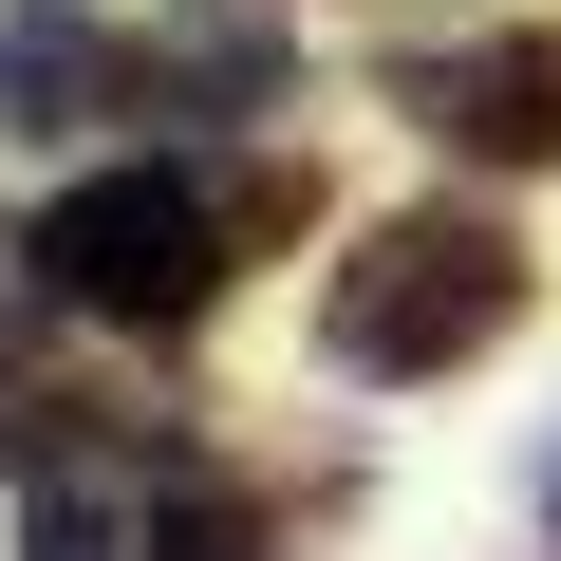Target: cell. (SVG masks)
Returning a JSON list of instances; mask_svg holds the SVG:
<instances>
[{"label": "cell", "instance_id": "cell-1", "mask_svg": "<svg viewBox=\"0 0 561 561\" xmlns=\"http://www.w3.org/2000/svg\"><path fill=\"white\" fill-rule=\"evenodd\" d=\"M505 319H524V243H505L486 206H412V225H375V243L337 262V300H319L337 375H449V356H486Z\"/></svg>", "mask_w": 561, "mask_h": 561}, {"label": "cell", "instance_id": "cell-2", "mask_svg": "<svg viewBox=\"0 0 561 561\" xmlns=\"http://www.w3.org/2000/svg\"><path fill=\"white\" fill-rule=\"evenodd\" d=\"M38 280L76 319H131V337H169V319H206L225 300V206L187 187V169H94V187H57V225H38Z\"/></svg>", "mask_w": 561, "mask_h": 561}, {"label": "cell", "instance_id": "cell-3", "mask_svg": "<svg viewBox=\"0 0 561 561\" xmlns=\"http://www.w3.org/2000/svg\"><path fill=\"white\" fill-rule=\"evenodd\" d=\"M113 94H131V38L94 20V0H0V131H20V150L38 131H94Z\"/></svg>", "mask_w": 561, "mask_h": 561}, {"label": "cell", "instance_id": "cell-4", "mask_svg": "<svg viewBox=\"0 0 561 561\" xmlns=\"http://www.w3.org/2000/svg\"><path fill=\"white\" fill-rule=\"evenodd\" d=\"M412 113H431L449 150H486V169H561V38L449 57V76H412Z\"/></svg>", "mask_w": 561, "mask_h": 561}, {"label": "cell", "instance_id": "cell-5", "mask_svg": "<svg viewBox=\"0 0 561 561\" xmlns=\"http://www.w3.org/2000/svg\"><path fill=\"white\" fill-rule=\"evenodd\" d=\"M280 76H300V57H280L262 0H187V20H169V94H206V113H262Z\"/></svg>", "mask_w": 561, "mask_h": 561}]
</instances>
